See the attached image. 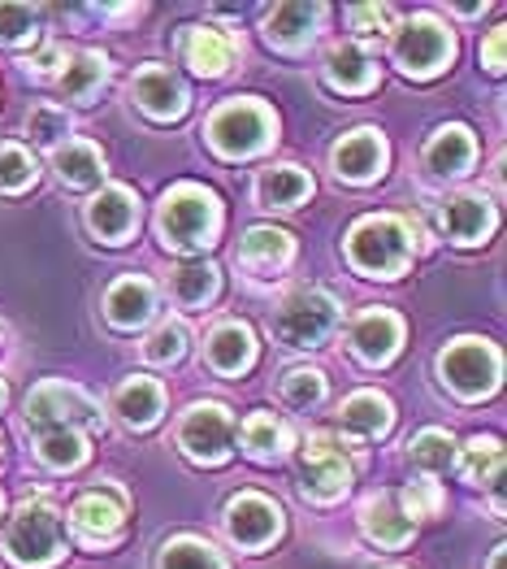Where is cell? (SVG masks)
<instances>
[{
  "label": "cell",
  "instance_id": "39",
  "mask_svg": "<svg viewBox=\"0 0 507 569\" xmlns=\"http://www.w3.org/2000/svg\"><path fill=\"white\" fill-rule=\"evenodd\" d=\"M40 31L36 4H0V44H27Z\"/></svg>",
  "mask_w": 507,
  "mask_h": 569
},
{
  "label": "cell",
  "instance_id": "3",
  "mask_svg": "<svg viewBox=\"0 0 507 569\" xmlns=\"http://www.w3.org/2000/svg\"><path fill=\"white\" fill-rule=\"evenodd\" d=\"M347 261L369 279H399L413 261L408 227L399 218H382V213L361 218L347 236Z\"/></svg>",
  "mask_w": 507,
  "mask_h": 569
},
{
  "label": "cell",
  "instance_id": "14",
  "mask_svg": "<svg viewBox=\"0 0 507 569\" xmlns=\"http://www.w3.org/2000/svg\"><path fill=\"white\" fill-rule=\"evenodd\" d=\"M386 170V140L382 131L373 127H361L352 136L334 143V174L347 179V183H369Z\"/></svg>",
  "mask_w": 507,
  "mask_h": 569
},
{
  "label": "cell",
  "instance_id": "9",
  "mask_svg": "<svg viewBox=\"0 0 507 569\" xmlns=\"http://www.w3.org/2000/svg\"><path fill=\"white\" fill-rule=\"evenodd\" d=\"M300 487L308 500L329 505V500H343L352 491V461L343 457L338 439L334 435H308V443L300 448Z\"/></svg>",
  "mask_w": 507,
  "mask_h": 569
},
{
  "label": "cell",
  "instance_id": "45",
  "mask_svg": "<svg viewBox=\"0 0 507 569\" xmlns=\"http://www.w3.org/2000/svg\"><path fill=\"white\" fill-rule=\"evenodd\" d=\"M504 40H507V27H495V31L486 36V44H481V61H486L490 74L504 70Z\"/></svg>",
  "mask_w": 507,
  "mask_h": 569
},
{
  "label": "cell",
  "instance_id": "42",
  "mask_svg": "<svg viewBox=\"0 0 507 569\" xmlns=\"http://www.w3.org/2000/svg\"><path fill=\"white\" fill-rule=\"evenodd\" d=\"M399 505H404L408 518H434L443 509V491H438L434 478H416V482H408V491H404Z\"/></svg>",
  "mask_w": 507,
  "mask_h": 569
},
{
  "label": "cell",
  "instance_id": "22",
  "mask_svg": "<svg viewBox=\"0 0 507 569\" xmlns=\"http://www.w3.org/2000/svg\"><path fill=\"white\" fill-rule=\"evenodd\" d=\"M361 522H365V535L382 548H404L413 539V518L404 513L399 496H391V491H377V496L365 500Z\"/></svg>",
  "mask_w": 507,
  "mask_h": 569
},
{
  "label": "cell",
  "instance_id": "12",
  "mask_svg": "<svg viewBox=\"0 0 507 569\" xmlns=\"http://www.w3.org/2000/svg\"><path fill=\"white\" fill-rule=\"evenodd\" d=\"M226 535L239 548L261 552V548H270L282 535V509L270 496H261V491H239L226 505Z\"/></svg>",
  "mask_w": 507,
  "mask_h": 569
},
{
  "label": "cell",
  "instance_id": "36",
  "mask_svg": "<svg viewBox=\"0 0 507 569\" xmlns=\"http://www.w3.org/2000/svg\"><path fill=\"white\" fill-rule=\"evenodd\" d=\"M161 569H226V561L200 539H174L161 548Z\"/></svg>",
  "mask_w": 507,
  "mask_h": 569
},
{
  "label": "cell",
  "instance_id": "8",
  "mask_svg": "<svg viewBox=\"0 0 507 569\" xmlns=\"http://www.w3.org/2000/svg\"><path fill=\"white\" fill-rule=\"evenodd\" d=\"M438 370L447 387L464 396V400H481L499 387V375H504V357L499 348H490L486 339H456L443 357H438Z\"/></svg>",
  "mask_w": 507,
  "mask_h": 569
},
{
  "label": "cell",
  "instance_id": "21",
  "mask_svg": "<svg viewBox=\"0 0 507 569\" xmlns=\"http://www.w3.org/2000/svg\"><path fill=\"white\" fill-rule=\"evenodd\" d=\"M256 361V335L247 322H217L209 335V366L222 375H247Z\"/></svg>",
  "mask_w": 507,
  "mask_h": 569
},
{
  "label": "cell",
  "instance_id": "35",
  "mask_svg": "<svg viewBox=\"0 0 507 569\" xmlns=\"http://www.w3.org/2000/svg\"><path fill=\"white\" fill-rule=\"evenodd\" d=\"M413 461L425 475H447L456 461V439L447 430H420L413 439Z\"/></svg>",
  "mask_w": 507,
  "mask_h": 569
},
{
  "label": "cell",
  "instance_id": "5",
  "mask_svg": "<svg viewBox=\"0 0 507 569\" xmlns=\"http://www.w3.org/2000/svg\"><path fill=\"white\" fill-rule=\"evenodd\" d=\"M83 427H100V409H95V400L83 387L48 379L31 391V400H27V430L48 435V430H83Z\"/></svg>",
  "mask_w": 507,
  "mask_h": 569
},
{
  "label": "cell",
  "instance_id": "25",
  "mask_svg": "<svg viewBox=\"0 0 507 569\" xmlns=\"http://www.w3.org/2000/svg\"><path fill=\"white\" fill-rule=\"evenodd\" d=\"M295 257V239L277 227H252L243 243H239V261L252 270V274H274L286 261Z\"/></svg>",
  "mask_w": 507,
  "mask_h": 569
},
{
  "label": "cell",
  "instance_id": "41",
  "mask_svg": "<svg viewBox=\"0 0 507 569\" xmlns=\"http://www.w3.org/2000/svg\"><path fill=\"white\" fill-rule=\"evenodd\" d=\"M282 396H286V405H295V409H313L325 396V375L322 370H291V375L282 379Z\"/></svg>",
  "mask_w": 507,
  "mask_h": 569
},
{
  "label": "cell",
  "instance_id": "18",
  "mask_svg": "<svg viewBox=\"0 0 507 569\" xmlns=\"http://www.w3.org/2000/svg\"><path fill=\"white\" fill-rule=\"evenodd\" d=\"M322 18V4H277V9L265 13V40L282 48V52H300V48L313 44Z\"/></svg>",
  "mask_w": 507,
  "mask_h": 569
},
{
  "label": "cell",
  "instance_id": "20",
  "mask_svg": "<svg viewBox=\"0 0 507 569\" xmlns=\"http://www.w3.org/2000/svg\"><path fill=\"white\" fill-rule=\"evenodd\" d=\"M473 157H477V143H473L468 127H438L429 136V143H425V166L438 179H460V174H468Z\"/></svg>",
  "mask_w": 507,
  "mask_h": 569
},
{
  "label": "cell",
  "instance_id": "34",
  "mask_svg": "<svg viewBox=\"0 0 507 569\" xmlns=\"http://www.w3.org/2000/svg\"><path fill=\"white\" fill-rule=\"evenodd\" d=\"M40 439V461L48 470H79L88 461V439L83 430H48Z\"/></svg>",
  "mask_w": 507,
  "mask_h": 569
},
{
  "label": "cell",
  "instance_id": "23",
  "mask_svg": "<svg viewBox=\"0 0 507 569\" xmlns=\"http://www.w3.org/2000/svg\"><path fill=\"white\" fill-rule=\"evenodd\" d=\"M161 409H165V391H161V382L156 379H126L118 387V396H113V413H118V422L131 430H148L156 418H161Z\"/></svg>",
  "mask_w": 507,
  "mask_h": 569
},
{
  "label": "cell",
  "instance_id": "19",
  "mask_svg": "<svg viewBox=\"0 0 507 569\" xmlns=\"http://www.w3.org/2000/svg\"><path fill=\"white\" fill-rule=\"evenodd\" d=\"M234 52H239V44H234L231 31H222V27H191L183 40V61L195 74H204V79L226 74Z\"/></svg>",
  "mask_w": 507,
  "mask_h": 569
},
{
  "label": "cell",
  "instance_id": "26",
  "mask_svg": "<svg viewBox=\"0 0 507 569\" xmlns=\"http://www.w3.org/2000/svg\"><path fill=\"white\" fill-rule=\"evenodd\" d=\"M338 422H343V430H347L352 439H377V435H386V430H391L395 409H391V400H386V396H377V391H356V396H347V400H343Z\"/></svg>",
  "mask_w": 507,
  "mask_h": 569
},
{
  "label": "cell",
  "instance_id": "10",
  "mask_svg": "<svg viewBox=\"0 0 507 569\" xmlns=\"http://www.w3.org/2000/svg\"><path fill=\"white\" fill-rule=\"evenodd\" d=\"M234 443V418L226 405L217 400H204V405H191L179 422V448H183L191 461L200 466H222L231 457Z\"/></svg>",
  "mask_w": 507,
  "mask_h": 569
},
{
  "label": "cell",
  "instance_id": "7",
  "mask_svg": "<svg viewBox=\"0 0 507 569\" xmlns=\"http://www.w3.org/2000/svg\"><path fill=\"white\" fill-rule=\"evenodd\" d=\"M274 327L291 348H317L338 327V300L322 287H295L277 305Z\"/></svg>",
  "mask_w": 507,
  "mask_h": 569
},
{
  "label": "cell",
  "instance_id": "24",
  "mask_svg": "<svg viewBox=\"0 0 507 569\" xmlns=\"http://www.w3.org/2000/svg\"><path fill=\"white\" fill-rule=\"evenodd\" d=\"M152 309H156V291H152L148 279H118L104 296V313H109V322L118 331L143 327L152 318Z\"/></svg>",
  "mask_w": 507,
  "mask_h": 569
},
{
  "label": "cell",
  "instance_id": "43",
  "mask_svg": "<svg viewBox=\"0 0 507 569\" xmlns=\"http://www.w3.org/2000/svg\"><path fill=\"white\" fill-rule=\"evenodd\" d=\"M391 18H395L391 4H356V9H347V22H352L356 36H382L391 27Z\"/></svg>",
  "mask_w": 507,
  "mask_h": 569
},
{
  "label": "cell",
  "instance_id": "1",
  "mask_svg": "<svg viewBox=\"0 0 507 569\" xmlns=\"http://www.w3.org/2000/svg\"><path fill=\"white\" fill-rule=\"evenodd\" d=\"M61 552H65V530L57 505L44 496L22 500L4 522V557L18 569H48L61 561Z\"/></svg>",
  "mask_w": 507,
  "mask_h": 569
},
{
  "label": "cell",
  "instance_id": "16",
  "mask_svg": "<svg viewBox=\"0 0 507 569\" xmlns=\"http://www.w3.org/2000/svg\"><path fill=\"white\" fill-rule=\"evenodd\" d=\"M438 222H443L447 239H456V243H481V239H490V231L499 227V213H495L490 200H481L473 191H460V196H447L443 200Z\"/></svg>",
  "mask_w": 507,
  "mask_h": 569
},
{
  "label": "cell",
  "instance_id": "38",
  "mask_svg": "<svg viewBox=\"0 0 507 569\" xmlns=\"http://www.w3.org/2000/svg\"><path fill=\"white\" fill-rule=\"evenodd\" d=\"M27 136H31L36 143H48V148L65 143V136H70V118H65V109H57V104H36V109L27 113Z\"/></svg>",
  "mask_w": 507,
  "mask_h": 569
},
{
  "label": "cell",
  "instance_id": "37",
  "mask_svg": "<svg viewBox=\"0 0 507 569\" xmlns=\"http://www.w3.org/2000/svg\"><path fill=\"white\" fill-rule=\"evenodd\" d=\"M36 174L40 166L22 143H0V191H27Z\"/></svg>",
  "mask_w": 507,
  "mask_h": 569
},
{
  "label": "cell",
  "instance_id": "31",
  "mask_svg": "<svg viewBox=\"0 0 507 569\" xmlns=\"http://www.w3.org/2000/svg\"><path fill=\"white\" fill-rule=\"evenodd\" d=\"M104 79H109V61L100 57V52H79L74 61H65V70H61V96L65 100H79V104H92V96L104 88Z\"/></svg>",
  "mask_w": 507,
  "mask_h": 569
},
{
  "label": "cell",
  "instance_id": "27",
  "mask_svg": "<svg viewBox=\"0 0 507 569\" xmlns=\"http://www.w3.org/2000/svg\"><path fill=\"white\" fill-rule=\"evenodd\" d=\"M52 166H57V174H61V183L65 188H95L100 179H104V157H100V148L88 140H65L52 148Z\"/></svg>",
  "mask_w": 507,
  "mask_h": 569
},
{
  "label": "cell",
  "instance_id": "13",
  "mask_svg": "<svg viewBox=\"0 0 507 569\" xmlns=\"http://www.w3.org/2000/svg\"><path fill=\"white\" fill-rule=\"evenodd\" d=\"M88 227L104 243H126L139 227V200L131 188H104L88 204Z\"/></svg>",
  "mask_w": 507,
  "mask_h": 569
},
{
  "label": "cell",
  "instance_id": "29",
  "mask_svg": "<svg viewBox=\"0 0 507 569\" xmlns=\"http://www.w3.org/2000/svg\"><path fill=\"white\" fill-rule=\"evenodd\" d=\"M313 196V179L300 170V166H274L256 179V200L265 209H295Z\"/></svg>",
  "mask_w": 507,
  "mask_h": 569
},
{
  "label": "cell",
  "instance_id": "28",
  "mask_svg": "<svg viewBox=\"0 0 507 569\" xmlns=\"http://www.w3.org/2000/svg\"><path fill=\"white\" fill-rule=\"evenodd\" d=\"M325 79L338 92H369L377 83V66L361 44H334L325 57Z\"/></svg>",
  "mask_w": 507,
  "mask_h": 569
},
{
  "label": "cell",
  "instance_id": "32",
  "mask_svg": "<svg viewBox=\"0 0 507 569\" xmlns=\"http://www.w3.org/2000/svg\"><path fill=\"white\" fill-rule=\"evenodd\" d=\"M217 287H222V274H217L213 261H186V266H179L170 274V291H174V300L186 305V309L209 305L217 296Z\"/></svg>",
  "mask_w": 507,
  "mask_h": 569
},
{
  "label": "cell",
  "instance_id": "47",
  "mask_svg": "<svg viewBox=\"0 0 507 569\" xmlns=\"http://www.w3.org/2000/svg\"><path fill=\"white\" fill-rule=\"evenodd\" d=\"M4 400H9V391H4V382H0V409H4Z\"/></svg>",
  "mask_w": 507,
  "mask_h": 569
},
{
  "label": "cell",
  "instance_id": "15",
  "mask_svg": "<svg viewBox=\"0 0 507 569\" xmlns=\"http://www.w3.org/2000/svg\"><path fill=\"white\" fill-rule=\"evenodd\" d=\"M131 96L139 100L143 113H152L161 122H174L186 113V88L170 66H143L131 83Z\"/></svg>",
  "mask_w": 507,
  "mask_h": 569
},
{
  "label": "cell",
  "instance_id": "2",
  "mask_svg": "<svg viewBox=\"0 0 507 569\" xmlns=\"http://www.w3.org/2000/svg\"><path fill=\"white\" fill-rule=\"evenodd\" d=\"M156 227H161L165 248L200 252L222 231V204H217L213 191L200 188V183H179V188L165 191V200L156 209Z\"/></svg>",
  "mask_w": 507,
  "mask_h": 569
},
{
  "label": "cell",
  "instance_id": "4",
  "mask_svg": "<svg viewBox=\"0 0 507 569\" xmlns=\"http://www.w3.org/2000/svg\"><path fill=\"white\" fill-rule=\"evenodd\" d=\"M277 136V118L265 100H231L209 118V143L222 157H256L265 152Z\"/></svg>",
  "mask_w": 507,
  "mask_h": 569
},
{
  "label": "cell",
  "instance_id": "33",
  "mask_svg": "<svg viewBox=\"0 0 507 569\" xmlns=\"http://www.w3.org/2000/svg\"><path fill=\"white\" fill-rule=\"evenodd\" d=\"M464 478L477 487H499L504 478V443L499 439H468L464 448Z\"/></svg>",
  "mask_w": 507,
  "mask_h": 569
},
{
  "label": "cell",
  "instance_id": "40",
  "mask_svg": "<svg viewBox=\"0 0 507 569\" xmlns=\"http://www.w3.org/2000/svg\"><path fill=\"white\" fill-rule=\"evenodd\" d=\"M186 352V327L183 322H161L152 339L143 343V357L148 361H156V366H170V361H179Z\"/></svg>",
  "mask_w": 507,
  "mask_h": 569
},
{
  "label": "cell",
  "instance_id": "6",
  "mask_svg": "<svg viewBox=\"0 0 507 569\" xmlns=\"http://www.w3.org/2000/svg\"><path fill=\"white\" fill-rule=\"evenodd\" d=\"M391 52H395V66L408 79H434V74H443L452 66L456 40H452V31L438 18H413V22H404L395 31Z\"/></svg>",
  "mask_w": 507,
  "mask_h": 569
},
{
  "label": "cell",
  "instance_id": "46",
  "mask_svg": "<svg viewBox=\"0 0 507 569\" xmlns=\"http://www.w3.org/2000/svg\"><path fill=\"white\" fill-rule=\"evenodd\" d=\"M490 569H504V548H499V552L490 557Z\"/></svg>",
  "mask_w": 507,
  "mask_h": 569
},
{
  "label": "cell",
  "instance_id": "11",
  "mask_svg": "<svg viewBox=\"0 0 507 569\" xmlns=\"http://www.w3.org/2000/svg\"><path fill=\"white\" fill-rule=\"evenodd\" d=\"M70 530L88 548H109L126 530V491L122 487H95L74 509H70Z\"/></svg>",
  "mask_w": 507,
  "mask_h": 569
},
{
  "label": "cell",
  "instance_id": "44",
  "mask_svg": "<svg viewBox=\"0 0 507 569\" xmlns=\"http://www.w3.org/2000/svg\"><path fill=\"white\" fill-rule=\"evenodd\" d=\"M65 61H70V57H65V48L44 44L40 52H31V57L22 61V70H27V74H36V79H52V74L61 79V66H65Z\"/></svg>",
  "mask_w": 507,
  "mask_h": 569
},
{
  "label": "cell",
  "instance_id": "17",
  "mask_svg": "<svg viewBox=\"0 0 507 569\" xmlns=\"http://www.w3.org/2000/svg\"><path fill=\"white\" fill-rule=\"evenodd\" d=\"M352 352L361 357V361H369V366H386L395 352H399V343H404V322L391 313V309H369V313H361L356 322H352Z\"/></svg>",
  "mask_w": 507,
  "mask_h": 569
},
{
  "label": "cell",
  "instance_id": "30",
  "mask_svg": "<svg viewBox=\"0 0 507 569\" xmlns=\"http://www.w3.org/2000/svg\"><path fill=\"white\" fill-rule=\"evenodd\" d=\"M239 439H243L247 457L274 461V457H282V452L291 448V427H286L282 418H274V413H252V418L239 427Z\"/></svg>",
  "mask_w": 507,
  "mask_h": 569
}]
</instances>
